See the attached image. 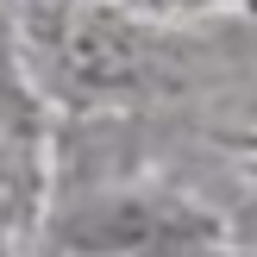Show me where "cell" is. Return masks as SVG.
<instances>
[{"label": "cell", "instance_id": "cell-1", "mask_svg": "<svg viewBox=\"0 0 257 257\" xmlns=\"http://www.w3.org/2000/svg\"><path fill=\"white\" fill-rule=\"evenodd\" d=\"M32 38H19L25 69L44 63L50 88L82 107H125L176 75V50L119 0H38Z\"/></svg>", "mask_w": 257, "mask_h": 257}, {"label": "cell", "instance_id": "cell-3", "mask_svg": "<svg viewBox=\"0 0 257 257\" xmlns=\"http://www.w3.org/2000/svg\"><path fill=\"white\" fill-rule=\"evenodd\" d=\"M38 107H32V69H25V50H19V25L13 13L0 7V132H32Z\"/></svg>", "mask_w": 257, "mask_h": 257}, {"label": "cell", "instance_id": "cell-2", "mask_svg": "<svg viewBox=\"0 0 257 257\" xmlns=\"http://www.w3.org/2000/svg\"><path fill=\"white\" fill-rule=\"evenodd\" d=\"M213 238L220 226L176 195H107L57 226V245L69 251H195Z\"/></svg>", "mask_w": 257, "mask_h": 257}, {"label": "cell", "instance_id": "cell-5", "mask_svg": "<svg viewBox=\"0 0 257 257\" xmlns=\"http://www.w3.org/2000/svg\"><path fill=\"white\" fill-rule=\"evenodd\" d=\"M245 207H251V213H257V157H251V163H245Z\"/></svg>", "mask_w": 257, "mask_h": 257}, {"label": "cell", "instance_id": "cell-4", "mask_svg": "<svg viewBox=\"0 0 257 257\" xmlns=\"http://www.w3.org/2000/svg\"><path fill=\"white\" fill-rule=\"evenodd\" d=\"M19 195H25V182H19V151H13V132H0V213L19 207Z\"/></svg>", "mask_w": 257, "mask_h": 257}]
</instances>
